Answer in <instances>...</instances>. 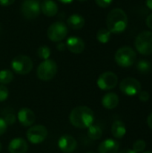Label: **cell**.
<instances>
[{
  "instance_id": "obj_28",
  "label": "cell",
  "mask_w": 152,
  "mask_h": 153,
  "mask_svg": "<svg viewBox=\"0 0 152 153\" xmlns=\"http://www.w3.org/2000/svg\"><path fill=\"white\" fill-rule=\"evenodd\" d=\"M8 96H9V91H8V89L4 85L1 84L0 85V102L4 101L8 98Z\"/></svg>"
},
{
  "instance_id": "obj_34",
  "label": "cell",
  "mask_w": 152,
  "mask_h": 153,
  "mask_svg": "<svg viewBox=\"0 0 152 153\" xmlns=\"http://www.w3.org/2000/svg\"><path fill=\"white\" fill-rule=\"evenodd\" d=\"M147 124H148L149 127L151 129H152V113L148 117V118H147Z\"/></svg>"
},
{
  "instance_id": "obj_38",
  "label": "cell",
  "mask_w": 152,
  "mask_h": 153,
  "mask_svg": "<svg viewBox=\"0 0 152 153\" xmlns=\"http://www.w3.org/2000/svg\"><path fill=\"white\" fill-rule=\"evenodd\" d=\"M59 2H61V3H63V4H70V3H72L73 0H58Z\"/></svg>"
},
{
  "instance_id": "obj_5",
  "label": "cell",
  "mask_w": 152,
  "mask_h": 153,
  "mask_svg": "<svg viewBox=\"0 0 152 153\" xmlns=\"http://www.w3.org/2000/svg\"><path fill=\"white\" fill-rule=\"evenodd\" d=\"M135 48L143 56L152 55V32L149 30L142 31L135 39Z\"/></svg>"
},
{
  "instance_id": "obj_27",
  "label": "cell",
  "mask_w": 152,
  "mask_h": 153,
  "mask_svg": "<svg viewBox=\"0 0 152 153\" xmlns=\"http://www.w3.org/2000/svg\"><path fill=\"white\" fill-rule=\"evenodd\" d=\"M3 119L5 121V123H6L7 126H12V125L14 124V122L16 120V117H15V115L13 112L8 111V112H6L4 115V118Z\"/></svg>"
},
{
  "instance_id": "obj_3",
  "label": "cell",
  "mask_w": 152,
  "mask_h": 153,
  "mask_svg": "<svg viewBox=\"0 0 152 153\" xmlns=\"http://www.w3.org/2000/svg\"><path fill=\"white\" fill-rule=\"evenodd\" d=\"M136 56V52L133 48L125 46L117 49L115 55V60L119 66L126 68L134 64Z\"/></svg>"
},
{
  "instance_id": "obj_33",
  "label": "cell",
  "mask_w": 152,
  "mask_h": 153,
  "mask_svg": "<svg viewBox=\"0 0 152 153\" xmlns=\"http://www.w3.org/2000/svg\"><path fill=\"white\" fill-rule=\"evenodd\" d=\"M146 25L152 30V13H151L150 15H148L147 19H146Z\"/></svg>"
},
{
  "instance_id": "obj_8",
  "label": "cell",
  "mask_w": 152,
  "mask_h": 153,
  "mask_svg": "<svg viewBox=\"0 0 152 153\" xmlns=\"http://www.w3.org/2000/svg\"><path fill=\"white\" fill-rule=\"evenodd\" d=\"M119 88L125 95L133 97L138 95L139 92L142 91V84L137 79L133 77H127L122 80Z\"/></svg>"
},
{
  "instance_id": "obj_13",
  "label": "cell",
  "mask_w": 152,
  "mask_h": 153,
  "mask_svg": "<svg viewBox=\"0 0 152 153\" xmlns=\"http://www.w3.org/2000/svg\"><path fill=\"white\" fill-rule=\"evenodd\" d=\"M17 118L22 126H31L36 119L34 112L29 108H22L18 111Z\"/></svg>"
},
{
  "instance_id": "obj_37",
  "label": "cell",
  "mask_w": 152,
  "mask_h": 153,
  "mask_svg": "<svg viewBox=\"0 0 152 153\" xmlns=\"http://www.w3.org/2000/svg\"><path fill=\"white\" fill-rule=\"evenodd\" d=\"M146 5L148 6V8L152 10V0H146Z\"/></svg>"
},
{
  "instance_id": "obj_1",
  "label": "cell",
  "mask_w": 152,
  "mask_h": 153,
  "mask_svg": "<svg viewBox=\"0 0 152 153\" xmlns=\"http://www.w3.org/2000/svg\"><path fill=\"white\" fill-rule=\"evenodd\" d=\"M93 110L86 106H79L74 108L69 116L70 123L76 128L87 129L94 122Z\"/></svg>"
},
{
  "instance_id": "obj_42",
  "label": "cell",
  "mask_w": 152,
  "mask_h": 153,
  "mask_svg": "<svg viewBox=\"0 0 152 153\" xmlns=\"http://www.w3.org/2000/svg\"><path fill=\"white\" fill-rule=\"evenodd\" d=\"M87 153H95V152H87Z\"/></svg>"
},
{
  "instance_id": "obj_30",
  "label": "cell",
  "mask_w": 152,
  "mask_h": 153,
  "mask_svg": "<svg viewBox=\"0 0 152 153\" xmlns=\"http://www.w3.org/2000/svg\"><path fill=\"white\" fill-rule=\"evenodd\" d=\"M112 2H113V0H96L97 4H98L99 7H102V8L108 7V6L111 4Z\"/></svg>"
},
{
  "instance_id": "obj_7",
  "label": "cell",
  "mask_w": 152,
  "mask_h": 153,
  "mask_svg": "<svg viewBox=\"0 0 152 153\" xmlns=\"http://www.w3.org/2000/svg\"><path fill=\"white\" fill-rule=\"evenodd\" d=\"M47 136V129L42 125L31 126L26 133L28 141L32 144L41 143L46 140Z\"/></svg>"
},
{
  "instance_id": "obj_31",
  "label": "cell",
  "mask_w": 152,
  "mask_h": 153,
  "mask_svg": "<svg viewBox=\"0 0 152 153\" xmlns=\"http://www.w3.org/2000/svg\"><path fill=\"white\" fill-rule=\"evenodd\" d=\"M7 125L5 123V121L0 117V136L3 135L5 132H6V129H7Z\"/></svg>"
},
{
  "instance_id": "obj_12",
  "label": "cell",
  "mask_w": 152,
  "mask_h": 153,
  "mask_svg": "<svg viewBox=\"0 0 152 153\" xmlns=\"http://www.w3.org/2000/svg\"><path fill=\"white\" fill-rule=\"evenodd\" d=\"M57 146L64 153H72L77 148V141L74 137L65 134L58 139Z\"/></svg>"
},
{
  "instance_id": "obj_9",
  "label": "cell",
  "mask_w": 152,
  "mask_h": 153,
  "mask_svg": "<svg viewBox=\"0 0 152 153\" xmlns=\"http://www.w3.org/2000/svg\"><path fill=\"white\" fill-rule=\"evenodd\" d=\"M68 33L66 25L62 22H56L52 23L47 30V37L53 42H60L65 39Z\"/></svg>"
},
{
  "instance_id": "obj_10",
  "label": "cell",
  "mask_w": 152,
  "mask_h": 153,
  "mask_svg": "<svg viewBox=\"0 0 152 153\" xmlns=\"http://www.w3.org/2000/svg\"><path fill=\"white\" fill-rule=\"evenodd\" d=\"M21 10L26 19H35L40 13V2L39 0H24Z\"/></svg>"
},
{
  "instance_id": "obj_23",
  "label": "cell",
  "mask_w": 152,
  "mask_h": 153,
  "mask_svg": "<svg viewBox=\"0 0 152 153\" xmlns=\"http://www.w3.org/2000/svg\"><path fill=\"white\" fill-rule=\"evenodd\" d=\"M13 80V74L12 71L4 69L0 71V82L1 84H9Z\"/></svg>"
},
{
  "instance_id": "obj_17",
  "label": "cell",
  "mask_w": 152,
  "mask_h": 153,
  "mask_svg": "<svg viewBox=\"0 0 152 153\" xmlns=\"http://www.w3.org/2000/svg\"><path fill=\"white\" fill-rule=\"evenodd\" d=\"M101 104L107 109H114L119 104V97L115 92H108L103 96Z\"/></svg>"
},
{
  "instance_id": "obj_21",
  "label": "cell",
  "mask_w": 152,
  "mask_h": 153,
  "mask_svg": "<svg viewBox=\"0 0 152 153\" xmlns=\"http://www.w3.org/2000/svg\"><path fill=\"white\" fill-rule=\"evenodd\" d=\"M88 136L91 140H99L102 137V129L99 126L97 125H91L90 127H88Z\"/></svg>"
},
{
  "instance_id": "obj_14",
  "label": "cell",
  "mask_w": 152,
  "mask_h": 153,
  "mask_svg": "<svg viewBox=\"0 0 152 153\" xmlns=\"http://www.w3.org/2000/svg\"><path fill=\"white\" fill-rule=\"evenodd\" d=\"M66 48L73 54H81L85 48V43L82 39L78 37H70L66 40Z\"/></svg>"
},
{
  "instance_id": "obj_24",
  "label": "cell",
  "mask_w": 152,
  "mask_h": 153,
  "mask_svg": "<svg viewBox=\"0 0 152 153\" xmlns=\"http://www.w3.org/2000/svg\"><path fill=\"white\" fill-rule=\"evenodd\" d=\"M137 69L142 74H147L151 69V62H149L145 59H142L137 64Z\"/></svg>"
},
{
  "instance_id": "obj_35",
  "label": "cell",
  "mask_w": 152,
  "mask_h": 153,
  "mask_svg": "<svg viewBox=\"0 0 152 153\" xmlns=\"http://www.w3.org/2000/svg\"><path fill=\"white\" fill-rule=\"evenodd\" d=\"M57 49H59V50H61V51H63L64 49H65V48H66V46H65V44H64V43H59L58 45H57Z\"/></svg>"
},
{
  "instance_id": "obj_15",
  "label": "cell",
  "mask_w": 152,
  "mask_h": 153,
  "mask_svg": "<svg viewBox=\"0 0 152 153\" xmlns=\"http://www.w3.org/2000/svg\"><path fill=\"white\" fill-rule=\"evenodd\" d=\"M28 148L27 142L21 137H17L9 143L8 152L9 153H26Z\"/></svg>"
},
{
  "instance_id": "obj_16",
  "label": "cell",
  "mask_w": 152,
  "mask_h": 153,
  "mask_svg": "<svg viewBox=\"0 0 152 153\" xmlns=\"http://www.w3.org/2000/svg\"><path fill=\"white\" fill-rule=\"evenodd\" d=\"M119 143L114 139H106L99 146V153H118Z\"/></svg>"
},
{
  "instance_id": "obj_2",
  "label": "cell",
  "mask_w": 152,
  "mask_h": 153,
  "mask_svg": "<svg viewBox=\"0 0 152 153\" xmlns=\"http://www.w3.org/2000/svg\"><path fill=\"white\" fill-rule=\"evenodd\" d=\"M128 24V17L121 8L112 9L107 17V29L115 34L123 32Z\"/></svg>"
},
{
  "instance_id": "obj_32",
  "label": "cell",
  "mask_w": 152,
  "mask_h": 153,
  "mask_svg": "<svg viewBox=\"0 0 152 153\" xmlns=\"http://www.w3.org/2000/svg\"><path fill=\"white\" fill-rule=\"evenodd\" d=\"M15 0H0V5L1 6H9L13 4Z\"/></svg>"
},
{
  "instance_id": "obj_18",
  "label": "cell",
  "mask_w": 152,
  "mask_h": 153,
  "mask_svg": "<svg viewBox=\"0 0 152 153\" xmlns=\"http://www.w3.org/2000/svg\"><path fill=\"white\" fill-rule=\"evenodd\" d=\"M40 12L48 17H53L57 13L58 6L53 0H43L40 3Z\"/></svg>"
},
{
  "instance_id": "obj_39",
  "label": "cell",
  "mask_w": 152,
  "mask_h": 153,
  "mask_svg": "<svg viewBox=\"0 0 152 153\" xmlns=\"http://www.w3.org/2000/svg\"><path fill=\"white\" fill-rule=\"evenodd\" d=\"M142 153H152V152H150V151H148V152H144Z\"/></svg>"
},
{
  "instance_id": "obj_6",
  "label": "cell",
  "mask_w": 152,
  "mask_h": 153,
  "mask_svg": "<svg viewBox=\"0 0 152 153\" xmlns=\"http://www.w3.org/2000/svg\"><path fill=\"white\" fill-rule=\"evenodd\" d=\"M11 66L15 74L20 75H25L32 70L33 63L28 56L19 55L12 60Z\"/></svg>"
},
{
  "instance_id": "obj_11",
  "label": "cell",
  "mask_w": 152,
  "mask_h": 153,
  "mask_svg": "<svg viewBox=\"0 0 152 153\" xmlns=\"http://www.w3.org/2000/svg\"><path fill=\"white\" fill-rule=\"evenodd\" d=\"M118 77L113 72H105L99 75L97 81L98 87L102 91H109L117 85Z\"/></svg>"
},
{
  "instance_id": "obj_20",
  "label": "cell",
  "mask_w": 152,
  "mask_h": 153,
  "mask_svg": "<svg viewBox=\"0 0 152 153\" xmlns=\"http://www.w3.org/2000/svg\"><path fill=\"white\" fill-rule=\"evenodd\" d=\"M84 24H85L84 18L77 13L72 14L67 19V25L73 30H81L82 28H83Z\"/></svg>"
},
{
  "instance_id": "obj_36",
  "label": "cell",
  "mask_w": 152,
  "mask_h": 153,
  "mask_svg": "<svg viewBox=\"0 0 152 153\" xmlns=\"http://www.w3.org/2000/svg\"><path fill=\"white\" fill-rule=\"evenodd\" d=\"M119 153H136L133 150H131V149H125V150H123L121 151Z\"/></svg>"
},
{
  "instance_id": "obj_26",
  "label": "cell",
  "mask_w": 152,
  "mask_h": 153,
  "mask_svg": "<svg viewBox=\"0 0 152 153\" xmlns=\"http://www.w3.org/2000/svg\"><path fill=\"white\" fill-rule=\"evenodd\" d=\"M145 148H146V143L143 140H137L133 145V150L136 153L143 152Z\"/></svg>"
},
{
  "instance_id": "obj_29",
  "label": "cell",
  "mask_w": 152,
  "mask_h": 153,
  "mask_svg": "<svg viewBox=\"0 0 152 153\" xmlns=\"http://www.w3.org/2000/svg\"><path fill=\"white\" fill-rule=\"evenodd\" d=\"M138 98L142 102H147L150 100V93L146 91H141L138 94Z\"/></svg>"
},
{
  "instance_id": "obj_40",
  "label": "cell",
  "mask_w": 152,
  "mask_h": 153,
  "mask_svg": "<svg viewBox=\"0 0 152 153\" xmlns=\"http://www.w3.org/2000/svg\"><path fill=\"white\" fill-rule=\"evenodd\" d=\"M1 150H2V143H0V152H1Z\"/></svg>"
},
{
  "instance_id": "obj_41",
  "label": "cell",
  "mask_w": 152,
  "mask_h": 153,
  "mask_svg": "<svg viewBox=\"0 0 152 153\" xmlns=\"http://www.w3.org/2000/svg\"><path fill=\"white\" fill-rule=\"evenodd\" d=\"M78 1H80V2H84V1H87V0H78Z\"/></svg>"
},
{
  "instance_id": "obj_4",
  "label": "cell",
  "mask_w": 152,
  "mask_h": 153,
  "mask_svg": "<svg viewBox=\"0 0 152 153\" xmlns=\"http://www.w3.org/2000/svg\"><path fill=\"white\" fill-rule=\"evenodd\" d=\"M57 73V65L53 59L43 60L37 68V76L39 80L47 82L52 80Z\"/></svg>"
},
{
  "instance_id": "obj_19",
  "label": "cell",
  "mask_w": 152,
  "mask_h": 153,
  "mask_svg": "<svg viewBox=\"0 0 152 153\" xmlns=\"http://www.w3.org/2000/svg\"><path fill=\"white\" fill-rule=\"evenodd\" d=\"M111 133L116 139H122L126 134V127L124 122L116 120L111 126Z\"/></svg>"
},
{
  "instance_id": "obj_25",
  "label": "cell",
  "mask_w": 152,
  "mask_h": 153,
  "mask_svg": "<svg viewBox=\"0 0 152 153\" xmlns=\"http://www.w3.org/2000/svg\"><path fill=\"white\" fill-rule=\"evenodd\" d=\"M37 55L39 56V58H41L43 60H47L49 58V56L51 55V50L47 46H41L38 48Z\"/></svg>"
},
{
  "instance_id": "obj_22",
  "label": "cell",
  "mask_w": 152,
  "mask_h": 153,
  "mask_svg": "<svg viewBox=\"0 0 152 153\" xmlns=\"http://www.w3.org/2000/svg\"><path fill=\"white\" fill-rule=\"evenodd\" d=\"M110 38H111V32L107 28H101L97 32V39L102 44L108 43L110 40Z\"/></svg>"
}]
</instances>
